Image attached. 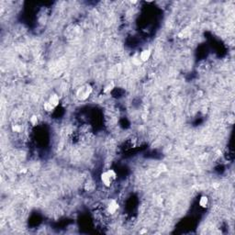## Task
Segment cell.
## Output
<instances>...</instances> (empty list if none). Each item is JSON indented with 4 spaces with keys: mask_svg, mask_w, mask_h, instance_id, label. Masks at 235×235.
I'll list each match as a JSON object with an SVG mask.
<instances>
[{
    "mask_svg": "<svg viewBox=\"0 0 235 235\" xmlns=\"http://www.w3.org/2000/svg\"><path fill=\"white\" fill-rule=\"evenodd\" d=\"M116 178H117V174L115 171L112 169H109L108 171H105V172H103L100 175V180L102 184L106 187H109L112 185V182Z\"/></svg>",
    "mask_w": 235,
    "mask_h": 235,
    "instance_id": "6da1fadb",
    "label": "cell"
},
{
    "mask_svg": "<svg viewBox=\"0 0 235 235\" xmlns=\"http://www.w3.org/2000/svg\"><path fill=\"white\" fill-rule=\"evenodd\" d=\"M91 93H92V87L89 84H85L77 90L76 97L79 98L80 100H84V99H87L90 96Z\"/></svg>",
    "mask_w": 235,
    "mask_h": 235,
    "instance_id": "7a4b0ae2",
    "label": "cell"
},
{
    "mask_svg": "<svg viewBox=\"0 0 235 235\" xmlns=\"http://www.w3.org/2000/svg\"><path fill=\"white\" fill-rule=\"evenodd\" d=\"M118 209H119V203L115 200V199H111V200H109V203L106 204V210L109 214H110V215L115 214V213L118 211Z\"/></svg>",
    "mask_w": 235,
    "mask_h": 235,
    "instance_id": "3957f363",
    "label": "cell"
},
{
    "mask_svg": "<svg viewBox=\"0 0 235 235\" xmlns=\"http://www.w3.org/2000/svg\"><path fill=\"white\" fill-rule=\"evenodd\" d=\"M48 102L50 104H52L54 108H56V106H58L59 103H60V97L56 93H53V94H52L51 96H50V97L48 99Z\"/></svg>",
    "mask_w": 235,
    "mask_h": 235,
    "instance_id": "277c9868",
    "label": "cell"
},
{
    "mask_svg": "<svg viewBox=\"0 0 235 235\" xmlns=\"http://www.w3.org/2000/svg\"><path fill=\"white\" fill-rule=\"evenodd\" d=\"M152 55V52H151V50H149V49H145L143 50L141 54H140V60L141 62H147L149 59H150V57Z\"/></svg>",
    "mask_w": 235,
    "mask_h": 235,
    "instance_id": "5b68a950",
    "label": "cell"
},
{
    "mask_svg": "<svg viewBox=\"0 0 235 235\" xmlns=\"http://www.w3.org/2000/svg\"><path fill=\"white\" fill-rule=\"evenodd\" d=\"M198 204L201 208H207L209 205V197L207 196H202L199 198Z\"/></svg>",
    "mask_w": 235,
    "mask_h": 235,
    "instance_id": "8992f818",
    "label": "cell"
},
{
    "mask_svg": "<svg viewBox=\"0 0 235 235\" xmlns=\"http://www.w3.org/2000/svg\"><path fill=\"white\" fill-rule=\"evenodd\" d=\"M43 108H44V110H45V111H47V112H51V111H53V110L55 109L54 106H53L52 104H50L48 101L44 103V105H43Z\"/></svg>",
    "mask_w": 235,
    "mask_h": 235,
    "instance_id": "52a82bcc",
    "label": "cell"
},
{
    "mask_svg": "<svg viewBox=\"0 0 235 235\" xmlns=\"http://www.w3.org/2000/svg\"><path fill=\"white\" fill-rule=\"evenodd\" d=\"M38 121H39V120H38V117L36 115H32L31 117V119H30V122L33 126H36L38 124Z\"/></svg>",
    "mask_w": 235,
    "mask_h": 235,
    "instance_id": "ba28073f",
    "label": "cell"
},
{
    "mask_svg": "<svg viewBox=\"0 0 235 235\" xmlns=\"http://www.w3.org/2000/svg\"><path fill=\"white\" fill-rule=\"evenodd\" d=\"M113 88H114V84L113 83H109L108 85H106V87L104 88V93H109V92L111 91V90H113Z\"/></svg>",
    "mask_w": 235,
    "mask_h": 235,
    "instance_id": "9c48e42d",
    "label": "cell"
},
{
    "mask_svg": "<svg viewBox=\"0 0 235 235\" xmlns=\"http://www.w3.org/2000/svg\"><path fill=\"white\" fill-rule=\"evenodd\" d=\"M12 131L14 132H20L21 131V127L19 125H13L12 126Z\"/></svg>",
    "mask_w": 235,
    "mask_h": 235,
    "instance_id": "30bf717a",
    "label": "cell"
}]
</instances>
